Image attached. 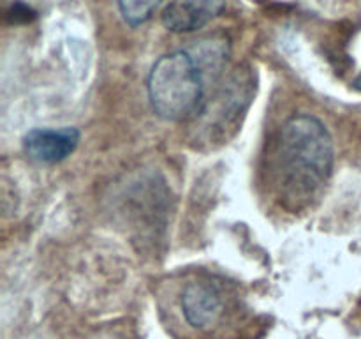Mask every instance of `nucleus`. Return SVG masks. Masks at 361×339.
Listing matches in <instances>:
<instances>
[{
	"label": "nucleus",
	"instance_id": "nucleus-4",
	"mask_svg": "<svg viewBox=\"0 0 361 339\" xmlns=\"http://www.w3.org/2000/svg\"><path fill=\"white\" fill-rule=\"evenodd\" d=\"M80 131L76 127H35L23 138V150L32 161L41 165H56L69 157L80 143Z\"/></svg>",
	"mask_w": 361,
	"mask_h": 339
},
{
	"label": "nucleus",
	"instance_id": "nucleus-8",
	"mask_svg": "<svg viewBox=\"0 0 361 339\" xmlns=\"http://www.w3.org/2000/svg\"><path fill=\"white\" fill-rule=\"evenodd\" d=\"M109 339H113V338H109Z\"/></svg>",
	"mask_w": 361,
	"mask_h": 339
},
{
	"label": "nucleus",
	"instance_id": "nucleus-1",
	"mask_svg": "<svg viewBox=\"0 0 361 339\" xmlns=\"http://www.w3.org/2000/svg\"><path fill=\"white\" fill-rule=\"evenodd\" d=\"M334 159V138L317 117H289L275 150V180L286 207L296 210L310 203L330 180Z\"/></svg>",
	"mask_w": 361,
	"mask_h": 339
},
{
	"label": "nucleus",
	"instance_id": "nucleus-7",
	"mask_svg": "<svg viewBox=\"0 0 361 339\" xmlns=\"http://www.w3.org/2000/svg\"><path fill=\"white\" fill-rule=\"evenodd\" d=\"M7 16H9V20L14 21V23H18V21H23V23H25V21L34 20L35 13L30 9V7L25 6V4L16 2L13 7H11V11H9V14H7Z\"/></svg>",
	"mask_w": 361,
	"mask_h": 339
},
{
	"label": "nucleus",
	"instance_id": "nucleus-3",
	"mask_svg": "<svg viewBox=\"0 0 361 339\" xmlns=\"http://www.w3.org/2000/svg\"><path fill=\"white\" fill-rule=\"evenodd\" d=\"M180 306L190 327L207 331L221 320L224 313V297L214 282L190 281L183 286Z\"/></svg>",
	"mask_w": 361,
	"mask_h": 339
},
{
	"label": "nucleus",
	"instance_id": "nucleus-5",
	"mask_svg": "<svg viewBox=\"0 0 361 339\" xmlns=\"http://www.w3.org/2000/svg\"><path fill=\"white\" fill-rule=\"evenodd\" d=\"M224 0H171L161 14V21L169 32L187 34L207 27L221 16Z\"/></svg>",
	"mask_w": 361,
	"mask_h": 339
},
{
	"label": "nucleus",
	"instance_id": "nucleus-6",
	"mask_svg": "<svg viewBox=\"0 0 361 339\" xmlns=\"http://www.w3.org/2000/svg\"><path fill=\"white\" fill-rule=\"evenodd\" d=\"M161 4L162 0H116L120 14L130 27L147 23Z\"/></svg>",
	"mask_w": 361,
	"mask_h": 339
},
{
	"label": "nucleus",
	"instance_id": "nucleus-2",
	"mask_svg": "<svg viewBox=\"0 0 361 339\" xmlns=\"http://www.w3.org/2000/svg\"><path fill=\"white\" fill-rule=\"evenodd\" d=\"M147 90L161 119L182 122L204 108V74L187 49L166 53L152 66Z\"/></svg>",
	"mask_w": 361,
	"mask_h": 339
}]
</instances>
